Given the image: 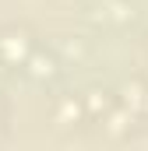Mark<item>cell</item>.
<instances>
[{
  "label": "cell",
  "instance_id": "5b68a950",
  "mask_svg": "<svg viewBox=\"0 0 148 151\" xmlns=\"http://www.w3.org/2000/svg\"><path fill=\"white\" fill-rule=\"evenodd\" d=\"M120 102H123L127 109L141 113V109H145V84H138V81H134V84H127V88H123V99H120Z\"/></svg>",
  "mask_w": 148,
  "mask_h": 151
},
{
  "label": "cell",
  "instance_id": "277c9868",
  "mask_svg": "<svg viewBox=\"0 0 148 151\" xmlns=\"http://www.w3.org/2000/svg\"><path fill=\"white\" fill-rule=\"evenodd\" d=\"M25 70L32 77H39V81H46V77L57 74V60H53V56H42V53H32L28 63H25Z\"/></svg>",
  "mask_w": 148,
  "mask_h": 151
},
{
  "label": "cell",
  "instance_id": "6da1fadb",
  "mask_svg": "<svg viewBox=\"0 0 148 151\" xmlns=\"http://www.w3.org/2000/svg\"><path fill=\"white\" fill-rule=\"evenodd\" d=\"M28 56H32L28 32H18V28H4L0 32V63L4 67H25Z\"/></svg>",
  "mask_w": 148,
  "mask_h": 151
},
{
  "label": "cell",
  "instance_id": "3957f363",
  "mask_svg": "<svg viewBox=\"0 0 148 151\" xmlns=\"http://www.w3.org/2000/svg\"><path fill=\"white\" fill-rule=\"evenodd\" d=\"M81 99H85V113H88V119H102V116H106V113L113 109V106H116L110 91H99V88L85 91Z\"/></svg>",
  "mask_w": 148,
  "mask_h": 151
},
{
  "label": "cell",
  "instance_id": "7a4b0ae2",
  "mask_svg": "<svg viewBox=\"0 0 148 151\" xmlns=\"http://www.w3.org/2000/svg\"><path fill=\"white\" fill-rule=\"evenodd\" d=\"M53 119H57V127H74V123L88 119V113H85V99H74V95L57 99V106H53Z\"/></svg>",
  "mask_w": 148,
  "mask_h": 151
}]
</instances>
